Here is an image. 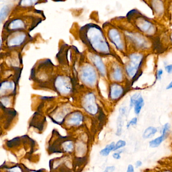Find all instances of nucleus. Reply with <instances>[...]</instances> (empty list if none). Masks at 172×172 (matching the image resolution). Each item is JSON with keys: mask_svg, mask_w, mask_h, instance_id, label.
<instances>
[{"mask_svg": "<svg viewBox=\"0 0 172 172\" xmlns=\"http://www.w3.org/2000/svg\"><path fill=\"white\" fill-rule=\"evenodd\" d=\"M87 32V38L88 43L92 46V48L100 53H109L108 44L100 29L96 27H91Z\"/></svg>", "mask_w": 172, "mask_h": 172, "instance_id": "1", "label": "nucleus"}, {"mask_svg": "<svg viewBox=\"0 0 172 172\" xmlns=\"http://www.w3.org/2000/svg\"><path fill=\"white\" fill-rule=\"evenodd\" d=\"M129 58V63L126 67V71L129 77L134 78L142 64L143 56L139 53H133L130 55Z\"/></svg>", "mask_w": 172, "mask_h": 172, "instance_id": "2", "label": "nucleus"}, {"mask_svg": "<svg viewBox=\"0 0 172 172\" xmlns=\"http://www.w3.org/2000/svg\"><path fill=\"white\" fill-rule=\"evenodd\" d=\"M81 78L86 84L93 86L96 82V73L92 67L90 66H86L82 70Z\"/></svg>", "mask_w": 172, "mask_h": 172, "instance_id": "3", "label": "nucleus"}, {"mask_svg": "<svg viewBox=\"0 0 172 172\" xmlns=\"http://www.w3.org/2000/svg\"><path fill=\"white\" fill-rule=\"evenodd\" d=\"M170 130V125L169 123H165L163 127L162 134L160 136L155 138V139L151 140L149 142V146L151 148H156L160 146L161 143L165 141V138L167 137L168 135Z\"/></svg>", "mask_w": 172, "mask_h": 172, "instance_id": "4", "label": "nucleus"}, {"mask_svg": "<svg viewBox=\"0 0 172 172\" xmlns=\"http://www.w3.org/2000/svg\"><path fill=\"white\" fill-rule=\"evenodd\" d=\"M83 107L86 111L91 115L96 114L97 112V105L95 102V97L92 94H90L86 96Z\"/></svg>", "mask_w": 172, "mask_h": 172, "instance_id": "5", "label": "nucleus"}, {"mask_svg": "<svg viewBox=\"0 0 172 172\" xmlns=\"http://www.w3.org/2000/svg\"><path fill=\"white\" fill-rule=\"evenodd\" d=\"M56 88L62 94H68L71 90L69 80L64 77H59L56 81Z\"/></svg>", "mask_w": 172, "mask_h": 172, "instance_id": "6", "label": "nucleus"}, {"mask_svg": "<svg viewBox=\"0 0 172 172\" xmlns=\"http://www.w3.org/2000/svg\"><path fill=\"white\" fill-rule=\"evenodd\" d=\"M109 38L114 44L116 45L117 48L120 50L124 48V44L122 40L121 36L118 31L115 29H112L109 32Z\"/></svg>", "mask_w": 172, "mask_h": 172, "instance_id": "7", "label": "nucleus"}, {"mask_svg": "<svg viewBox=\"0 0 172 172\" xmlns=\"http://www.w3.org/2000/svg\"><path fill=\"white\" fill-rule=\"evenodd\" d=\"M139 29H140L142 32L147 34H152L155 31V28L151 23L148 20L144 19H139L136 23Z\"/></svg>", "mask_w": 172, "mask_h": 172, "instance_id": "8", "label": "nucleus"}, {"mask_svg": "<svg viewBox=\"0 0 172 172\" xmlns=\"http://www.w3.org/2000/svg\"><path fill=\"white\" fill-rule=\"evenodd\" d=\"M124 93V88L119 84H113L110 87L109 95L111 99L113 100H117L121 97Z\"/></svg>", "mask_w": 172, "mask_h": 172, "instance_id": "9", "label": "nucleus"}, {"mask_svg": "<svg viewBox=\"0 0 172 172\" xmlns=\"http://www.w3.org/2000/svg\"><path fill=\"white\" fill-rule=\"evenodd\" d=\"M83 121L82 115L80 113L76 112L73 114L69 119L67 123L69 125H79Z\"/></svg>", "mask_w": 172, "mask_h": 172, "instance_id": "10", "label": "nucleus"}, {"mask_svg": "<svg viewBox=\"0 0 172 172\" xmlns=\"http://www.w3.org/2000/svg\"><path fill=\"white\" fill-rule=\"evenodd\" d=\"M91 58L93 63L100 72V73H101L102 75H105V66L100 58L96 56H91Z\"/></svg>", "mask_w": 172, "mask_h": 172, "instance_id": "11", "label": "nucleus"}, {"mask_svg": "<svg viewBox=\"0 0 172 172\" xmlns=\"http://www.w3.org/2000/svg\"><path fill=\"white\" fill-rule=\"evenodd\" d=\"M157 128L156 127L150 126L147 128L142 134L143 138L144 139H149L152 138L157 133Z\"/></svg>", "mask_w": 172, "mask_h": 172, "instance_id": "12", "label": "nucleus"}, {"mask_svg": "<svg viewBox=\"0 0 172 172\" xmlns=\"http://www.w3.org/2000/svg\"><path fill=\"white\" fill-rule=\"evenodd\" d=\"M144 100L142 96H140L138 100L136 101V103L135 104L134 106V112L135 114L138 115L140 114L142 107L144 106Z\"/></svg>", "mask_w": 172, "mask_h": 172, "instance_id": "13", "label": "nucleus"}, {"mask_svg": "<svg viewBox=\"0 0 172 172\" xmlns=\"http://www.w3.org/2000/svg\"><path fill=\"white\" fill-rule=\"evenodd\" d=\"M115 143L112 142L110 144L107 145L105 148L101 150L100 151V154L104 156H107L109 155L112 151H113L115 148Z\"/></svg>", "mask_w": 172, "mask_h": 172, "instance_id": "14", "label": "nucleus"}, {"mask_svg": "<svg viewBox=\"0 0 172 172\" xmlns=\"http://www.w3.org/2000/svg\"><path fill=\"white\" fill-rule=\"evenodd\" d=\"M123 73L119 67L115 68L113 73V77L117 81H121L123 80Z\"/></svg>", "mask_w": 172, "mask_h": 172, "instance_id": "15", "label": "nucleus"}, {"mask_svg": "<svg viewBox=\"0 0 172 172\" xmlns=\"http://www.w3.org/2000/svg\"><path fill=\"white\" fill-rule=\"evenodd\" d=\"M117 130L116 132V134L117 136H120L122 132V128H123V125H124V121H123L122 116L120 115L117 119Z\"/></svg>", "mask_w": 172, "mask_h": 172, "instance_id": "16", "label": "nucleus"}, {"mask_svg": "<svg viewBox=\"0 0 172 172\" xmlns=\"http://www.w3.org/2000/svg\"><path fill=\"white\" fill-rule=\"evenodd\" d=\"M10 24V26L12 30L22 28L24 26V23L21 20H14L12 22L11 24Z\"/></svg>", "mask_w": 172, "mask_h": 172, "instance_id": "17", "label": "nucleus"}, {"mask_svg": "<svg viewBox=\"0 0 172 172\" xmlns=\"http://www.w3.org/2000/svg\"><path fill=\"white\" fill-rule=\"evenodd\" d=\"M25 38L24 35H18V36H16L15 38H13V39L10 40V44L12 46L14 45H18L20 44L23 41Z\"/></svg>", "mask_w": 172, "mask_h": 172, "instance_id": "18", "label": "nucleus"}, {"mask_svg": "<svg viewBox=\"0 0 172 172\" xmlns=\"http://www.w3.org/2000/svg\"><path fill=\"white\" fill-rule=\"evenodd\" d=\"M141 95L140 94H134L131 97H130V108H132L134 106L135 104L136 103V101L138 100L139 98L140 97Z\"/></svg>", "mask_w": 172, "mask_h": 172, "instance_id": "19", "label": "nucleus"}, {"mask_svg": "<svg viewBox=\"0 0 172 172\" xmlns=\"http://www.w3.org/2000/svg\"><path fill=\"white\" fill-rule=\"evenodd\" d=\"M9 10L10 8L8 7V6H5L2 9L1 11V21H3V19H5V18L8 15Z\"/></svg>", "mask_w": 172, "mask_h": 172, "instance_id": "20", "label": "nucleus"}, {"mask_svg": "<svg viewBox=\"0 0 172 172\" xmlns=\"http://www.w3.org/2000/svg\"><path fill=\"white\" fill-rule=\"evenodd\" d=\"M63 147L65 151L67 152H71L73 150V145L71 142H67L64 143Z\"/></svg>", "mask_w": 172, "mask_h": 172, "instance_id": "21", "label": "nucleus"}, {"mask_svg": "<svg viewBox=\"0 0 172 172\" xmlns=\"http://www.w3.org/2000/svg\"><path fill=\"white\" fill-rule=\"evenodd\" d=\"M126 145V142L124 140H120L115 144V148L114 151H117L120 148L124 147Z\"/></svg>", "mask_w": 172, "mask_h": 172, "instance_id": "22", "label": "nucleus"}, {"mask_svg": "<svg viewBox=\"0 0 172 172\" xmlns=\"http://www.w3.org/2000/svg\"><path fill=\"white\" fill-rule=\"evenodd\" d=\"M19 142H20V139L18 138L13 139H12V140L8 142V143H7L8 146L12 147L14 146H16L17 144L19 143Z\"/></svg>", "mask_w": 172, "mask_h": 172, "instance_id": "23", "label": "nucleus"}, {"mask_svg": "<svg viewBox=\"0 0 172 172\" xmlns=\"http://www.w3.org/2000/svg\"><path fill=\"white\" fill-rule=\"evenodd\" d=\"M137 118L136 117L133 118L127 123L126 127H127V128H129L131 126L136 125L137 123Z\"/></svg>", "mask_w": 172, "mask_h": 172, "instance_id": "24", "label": "nucleus"}, {"mask_svg": "<svg viewBox=\"0 0 172 172\" xmlns=\"http://www.w3.org/2000/svg\"><path fill=\"white\" fill-rule=\"evenodd\" d=\"M155 4L154 5V8H155V9L156 10L157 12H161V11L163 10V5L162 4H158V5H157V4Z\"/></svg>", "mask_w": 172, "mask_h": 172, "instance_id": "25", "label": "nucleus"}, {"mask_svg": "<svg viewBox=\"0 0 172 172\" xmlns=\"http://www.w3.org/2000/svg\"><path fill=\"white\" fill-rule=\"evenodd\" d=\"M9 172H22L21 171V169L20 167L15 166V167H13L12 168L9 169L8 170Z\"/></svg>", "mask_w": 172, "mask_h": 172, "instance_id": "26", "label": "nucleus"}, {"mask_svg": "<svg viewBox=\"0 0 172 172\" xmlns=\"http://www.w3.org/2000/svg\"><path fill=\"white\" fill-rule=\"evenodd\" d=\"M166 72L169 74L172 73V64H170L165 67Z\"/></svg>", "mask_w": 172, "mask_h": 172, "instance_id": "27", "label": "nucleus"}, {"mask_svg": "<svg viewBox=\"0 0 172 172\" xmlns=\"http://www.w3.org/2000/svg\"><path fill=\"white\" fill-rule=\"evenodd\" d=\"M115 170V166H109L105 168V170L103 172H113Z\"/></svg>", "mask_w": 172, "mask_h": 172, "instance_id": "28", "label": "nucleus"}, {"mask_svg": "<svg viewBox=\"0 0 172 172\" xmlns=\"http://www.w3.org/2000/svg\"><path fill=\"white\" fill-rule=\"evenodd\" d=\"M126 108L125 107H123L120 108L119 109V112H120V115L122 116H124L126 113Z\"/></svg>", "mask_w": 172, "mask_h": 172, "instance_id": "29", "label": "nucleus"}, {"mask_svg": "<svg viewBox=\"0 0 172 172\" xmlns=\"http://www.w3.org/2000/svg\"><path fill=\"white\" fill-rule=\"evenodd\" d=\"M121 152V151H120V152L119 151V152H115V153H113L112 156L114 159H116V160H120L121 157V155H120Z\"/></svg>", "mask_w": 172, "mask_h": 172, "instance_id": "30", "label": "nucleus"}, {"mask_svg": "<svg viewBox=\"0 0 172 172\" xmlns=\"http://www.w3.org/2000/svg\"><path fill=\"white\" fill-rule=\"evenodd\" d=\"M163 71L162 69H160L157 72V79L158 80H160L161 78V76L163 75Z\"/></svg>", "mask_w": 172, "mask_h": 172, "instance_id": "31", "label": "nucleus"}, {"mask_svg": "<svg viewBox=\"0 0 172 172\" xmlns=\"http://www.w3.org/2000/svg\"><path fill=\"white\" fill-rule=\"evenodd\" d=\"M126 172H135L134 168L133 165L131 164L129 165Z\"/></svg>", "mask_w": 172, "mask_h": 172, "instance_id": "32", "label": "nucleus"}, {"mask_svg": "<svg viewBox=\"0 0 172 172\" xmlns=\"http://www.w3.org/2000/svg\"><path fill=\"white\" fill-rule=\"evenodd\" d=\"M142 162L141 160H137L135 163V167H136V168L142 167Z\"/></svg>", "mask_w": 172, "mask_h": 172, "instance_id": "33", "label": "nucleus"}, {"mask_svg": "<svg viewBox=\"0 0 172 172\" xmlns=\"http://www.w3.org/2000/svg\"><path fill=\"white\" fill-rule=\"evenodd\" d=\"M167 90H170V89H172V80L171 82L170 83L168 86H167L166 87Z\"/></svg>", "mask_w": 172, "mask_h": 172, "instance_id": "34", "label": "nucleus"}, {"mask_svg": "<svg viewBox=\"0 0 172 172\" xmlns=\"http://www.w3.org/2000/svg\"><path fill=\"white\" fill-rule=\"evenodd\" d=\"M161 172H172V171H171L170 170H165Z\"/></svg>", "mask_w": 172, "mask_h": 172, "instance_id": "35", "label": "nucleus"}, {"mask_svg": "<svg viewBox=\"0 0 172 172\" xmlns=\"http://www.w3.org/2000/svg\"><path fill=\"white\" fill-rule=\"evenodd\" d=\"M38 172V171H33V172Z\"/></svg>", "mask_w": 172, "mask_h": 172, "instance_id": "36", "label": "nucleus"}, {"mask_svg": "<svg viewBox=\"0 0 172 172\" xmlns=\"http://www.w3.org/2000/svg\"></svg>", "mask_w": 172, "mask_h": 172, "instance_id": "37", "label": "nucleus"}]
</instances>
